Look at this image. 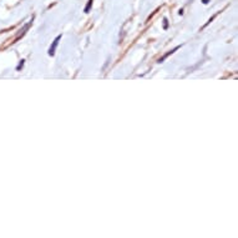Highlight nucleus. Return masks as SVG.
Here are the masks:
<instances>
[{"label":"nucleus","instance_id":"2","mask_svg":"<svg viewBox=\"0 0 238 238\" xmlns=\"http://www.w3.org/2000/svg\"><path fill=\"white\" fill-rule=\"evenodd\" d=\"M91 4H92V1H91V0H90V1H89V4H87V7H86V9H85V11H86V13H87V11H89V9H90V7H91Z\"/></svg>","mask_w":238,"mask_h":238},{"label":"nucleus","instance_id":"1","mask_svg":"<svg viewBox=\"0 0 238 238\" xmlns=\"http://www.w3.org/2000/svg\"><path fill=\"white\" fill-rule=\"evenodd\" d=\"M59 39H60V38H57L55 41H54V45H52V47H51V49H50V55H52V54H54V50H55V47H56V45H57V41H59Z\"/></svg>","mask_w":238,"mask_h":238}]
</instances>
